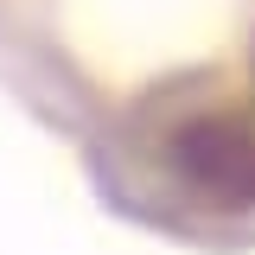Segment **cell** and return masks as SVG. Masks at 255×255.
<instances>
[{"label": "cell", "instance_id": "1", "mask_svg": "<svg viewBox=\"0 0 255 255\" xmlns=\"http://www.w3.org/2000/svg\"><path fill=\"white\" fill-rule=\"evenodd\" d=\"M77 159L122 223L211 255L255 249V90H236L230 64L140 83Z\"/></svg>", "mask_w": 255, "mask_h": 255}]
</instances>
